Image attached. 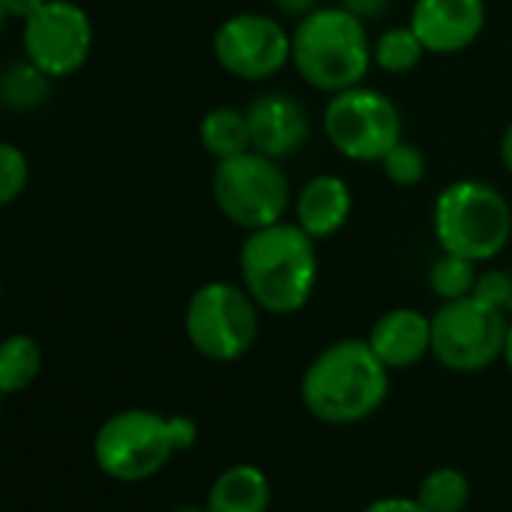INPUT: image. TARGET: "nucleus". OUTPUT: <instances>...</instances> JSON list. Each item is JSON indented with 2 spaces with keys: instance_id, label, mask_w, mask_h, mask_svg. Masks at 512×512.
Masks as SVG:
<instances>
[{
  "instance_id": "nucleus-1",
  "label": "nucleus",
  "mask_w": 512,
  "mask_h": 512,
  "mask_svg": "<svg viewBox=\"0 0 512 512\" xmlns=\"http://www.w3.org/2000/svg\"><path fill=\"white\" fill-rule=\"evenodd\" d=\"M238 272L241 287L260 311L275 317L299 314L317 290V241L299 223L284 220L253 229L241 244Z\"/></svg>"
},
{
  "instance_id": "nucleus-2",
  "label": "nucleus",
  "mask_w": 512,
  "mask_h": 512,
  "mask_svg": "<svg viewBox=\"0 0 512 512\" xmlns=\"http://www.w3.org/2000/svg\"><path fill=\"white\" fill-rule=\"evenodd\" d=\"M386 395L389 368L359 338L326 347L302 377V404L326 425L362 422L380 410Z\"/></svg>"
},
{
  "instance_id": "nucleus-3",
  "label": "nucleus",
  "mask_w": 512,
  "mask_h": 512,
  "mask_svg": "<svg viewBox=\"0 0 512 512\" xmlns=\"http://www.w3.org/2000/svg\"><path fill=\"white\" fill-rule=\"evenodd\" d=\"M374 46L365 22L344 7H320L293 31V67L323 94H341L365 82Z\"/></svg>"
},
{
  "instance_id": "nucleus-4",
  "label": "nucleus",
  "mask_w": 512,
  "mask_h": 512,
  "mask_svg": "<svg viewBox=\"0 0 512 512\" xmlns=\"http://www.w3.org/2000/svg\"><path fill=\"white\" fill-rule=\"evenodd\" d=\"M196 443V422L187 416H160L154 410H121L109 416L94 437L100 470L118 482H142L166 467L175 452Z\"/></svg>"
},
{
  "instance_id": "nucleus-5",
  "label": "nucleus",
  "mask_w": 512,
  "mask_h": 512,
  "mask_svg": "<svg viewBox=\"0 0 512 512\" xmlns=\"http://www.w3.org/2000/svg\"><path fill=\"white\" fill-rule=\"evenodd\" d=\"M434 235L446 253L470 263H488L512 235V208L500 190L485 181H452L434 202Z\"/></svg>"
},
{
  "instance_id": "nucleus-6",
  "label": "nucleus",
  "mask_w": 512,
  "mask_h": 512,
  "mask_svg": "<svg viewBox=\"0 0 512 512\" xmlns=\"http://www.w3.org/2000/svg\"><path fill=\"white\" fill-rule=\"evenodd\" d=\"M211 196L220 214L247 232L281 223L293 202L290 181L278 160L253 148L238 157L217 160L211 175Z\"/></svg>"
},
{
  "instance_id": "nucleus-7",
  "label": "nucleus",
  "mask_w": 512,
  "mask_h": 512,
  "mask_svg": "<svg viewBox=\"0 0 512 512\" xmlns=\"http://www.w3.org/2000/svg\"><path fill=\"white\" fill-rule=\"evenodd\" d=\"M184 332L199 356L235 362L253 347L260 332V305L244 287L226 281L202 284L187 302Z\"/></svg>"
},
{
  "instance_id": "nucleus-8",
  "label": "nucleus",
  "mask_w": 512,
  "mask_h": 512,
  "mask_svg": "<svg viewBox=\"0 0 512 512\" xmlns=\"http://www.w3.org/2000/svg\"><path fill=\"white\" fill-rule=\"evenodd\" d=\"M506 314L476 296L443 302L431 317V356L458 374L485 371L503 359Z\"/></svg>"
},
{
  "instance_id": "nucleus-9",
  "label": "nucleus",
  "mask_w": 512,
  "mask_h": 512,
  "mask_svg": "<svg viewBox=\"0 0 512 512\" xmlns=\"http://www.w3.org/2000/svg\"><path fill=\"white\" fill-rule=\"evenodd\" d=\"M323 133L338 154L356 163H380L404 139L398 106L365 85L332 94L323 112Z\"/></svg>"
},
{
  "instance_id": "nucleus-10",
  "label": "nucleus",
  "mask_w": 512,
  "mask_h": 512,
  "mask_svg": "<svg viewBox=\"0 0 512 512\" xmlns=\"http://www.w3.org/2000/svg\"><path fill=\"white\" fill-rule=\"evenodd\" d=\"M22 49L49 79H70L91 58V16L76 0H46L28 22H22Z\"/></svg>"
},
{
  "instance_id": "nucleus-11",
  "label": "nucleus",
  "mask_w": 512,
  "mask_h": 512,
  "mask_svg": "<svg viewBox=\"0 0 512 512\" xmlns=\"http://www.w3.org/2000/svg\"><path fill=\"white\" fill-rule=\"evenodd\" d=\"M211 52L229 76L263 82L293 61V34L272 16L238 13L214 31Z\"/></svg>"
},
{
  "instance_id": "nucleus-12",
  "label": "nucleus",
  "mask_w": 512,
  "mask_h": 512,
  "mask_svg": "<svg viewBox=\"0 0 512 512\" xmlns=\"http://www.w3.org/2000/svg\"><path fill=\"white\" fill-rule=\"evenodd\" d=\"M410 28L428 55H458L485 31V0H416Z\"/></svg>"
},
{
  "instance_id": "nucleus-13",
  "label": "nucleus",
  "mask_w": 512,
  "mask_h": 512,
  "mask_svg": "<svg viewBox=\"0 0 512 512\" xmlns=\"http://www.w3.org/2000/svg\"><path fill=\"white\" fill-rule=\"evenodd\" d=\"M244 115L250 127V148L272 160L296 154L311 136V118L305 106L281 91L260 94L244 109Z\"/></svg>"
},
{
  "instance_id": "nucleus-14",
  "label": "nucleus",
  "mask_w": 512,
  "mask_h": 512,
  "mask_svg": "<svg viewBox=\"0 0 512 512\" xmlns=\"http://www.w3.org/2000/svg\"><path fill=\"white\" fill-rule=\"evenodd\" d=\"M368 344L389 371L410 368L431 353V317L413 308L386 311L371 326Z\"/></svg>"
},
{
  "instance_id": "nucleus-15",
  "label": "nucleus",
  "mask_w": 512,
  "mask_h": 512,
  "mask_svg": "<svg viewBox=\"0 0 512 512\" xmlns=\"http://www.w3.org/2000/svg\"><path fill=\"white\" fill-rule=\"evenodd\" d=\"M350 211H353V193L347 181L338 175H317L296 196V223L314 241L341 232L344 223L350 220Z\"/></svg>"
},
{
  "instance_id": "nucleus-16",
  "label": "nucleus",
  "mask_w": 512,
  "mask_h": 512,
  "mask_svg": "<svg viewBox=\"0 0 512 512\" xmlns=\"http://www.w3.org/2000/svg\"><path fill=\"white\" fill-rule=\"evenodd\" d=\"M272 485L269 476L253 464H235L223 470L208 491V512H269Z\"/></svg>"
},
{
  "instance_id": "nucleus-17",
  "label": "nucleus",
  "mask_w": 512,
  "mask_h": 512,
  "mask_svg": "<svg viewBox=\"0 0 512 512\" xmlns=\"http://www.w3.org/2000/svg\"><path fill=\"white\" fill-rule=\"evenodd\" d=\"M199 142L214 160H229L250 151V127L247 115L232 106H217L205 112L199 124Z\"/></svg>"
},
{
  "instance_id": "nucleus-18",
  "label": "nucleus",
  "mask_w": 512,
  "mask_h": 512,
  "mask_svg": "<svg viewBox=\"0 0 512 512\" xmlns=\"http://www.w3.org/2000/svg\"><path fill=\"white\" fill-rule=\"evenodd\" d=\"M43 371L40 341L31 335H10L0 341V392L16 395L28 389Z\"/></svg>"
},
{
  "instance_id": "nucleus-19",
  "label": "nucleus",
  "mask_w": 512,
  "mask_h": 512,
  "mask_svg": "<svg viewBox=\"0 0 512 512\" xmlns=\"http://www.w3.org/2000/svg\"><path fill=\"white\" fill-rule=\"evenodd\" d=\"M52 82L40 67H34L28 58L19 64H10L0 70V103L16 112H28L43 106L52 97Z\"/></svg>"
},
{
  "instance_id": "nucleus-20",
  "label": "nucleus",
  "mask_w": 512,
  "mask_h": 512,
  "mask_svg": "<svg viewBox=\"0 0 512 512\" xmlns=\"http://www.w3.org/2000/svg\"><path fill=\"white\" fill-rule=\"evenodd\" d=\"M416 500L428 512H464L470 500V482L455 467H437L419 482Z\"/></svg>"
},
{
  "instance_id": "nucleus-21",
  "label": "nucleus",
  "mask_w": 512,
  "mask_h": 512,
  "mask_svg": "<svg viewBox=\"0 0 512 512\" xmlns=\"http://www.w3.org/2000/svg\"><path fill=\"white\" fill-rule=\"evenodd\" d=\"M425 55L428 52H425L422 40L413 34L410 25L407 28H389L374 43V64L383 73H392V76H404V73L416 70Z\"/></svg>"
},
{
  "instance_id": "nucleus-22",
  "label": "nucleus",
  "mask_w": 512,
  "mask_h": 512,
  "mask_svg": "<svg viewBox=\"0 0 512 512\" xmlns=\"http://www.w3.org/2000/svg\"><path fill=\"white\" fill-rule=\"evenodd\" d=\"M476 278H479L476 263L464 260V256H458V253H446V250H443L440 260H434L428 269V287L443 302L473 296Z\"/></svg>"
},
{
  "instance_id": "nucleus-23",
  "label": "nucleus",
  "mask_w": 512,
  "mask_h": 512,
  "mask_svg": "<svg viewBox=\"0 0 512 512\" xmlns=\"http://www.w3.org/2000/svg\"><path fill=\"white\" fill-rule=\"evenodd\" d=\"M28 181H31V163L25 151L13 142L0 139V208L22 199V193L28 190Z\"/></svg>"
},
{
  "instance_id": "nucleus-24",
  "label": "nucleus",
  "mask_w": 512,
  "mask_h": 512,
  "mask_svg": "<svg viewBox=\"0 0 512 512\" xmlns=\"http://www.w3.org/2000/svg\"><path fill=\"white\" fill-rule=\"evenodd\" d=\"M380 166H383V175L398 187H413L428 172V160H425L422 148L413 142H404V139L380 160Z\"/></svg>"
},
{
  "instance_id": "nucleus-25",
  "label": "nucleus",
  "mask_w": 512,
  "mask_h": 512,
  "mask_svg": "<svg viewBox=\"0 0 512 512\" xmlns=\"http://www.w3.org/2000/svg\"><path fill=\"white\" fill-rule=\"evenodd\" d=\"M473 296L482 299V302H488V305H494V308H500L506 314V302H509V272H497V269L482 272L476 278Z\"/></svg>"
},
{
  "instance_id": "nucleus-26",
  "label": "nucleus",
  "mask_w": 512,
  "mask_h": 512,
  "mask_svg": "<svg viewBox=\"0 0 512 512\" xmlns=\"http://www.w3.org/2000/svg\"><path fill=\"white\" fill-rule=\"evenodd\" d=\"M338 7H344L350 16H356L359 22H377L386 16V10L392 7V0H341Z\"/></svg>"
},
{
  "instance_id": "nucleus-27",
  "label": "nucleus",
  "mask_w": 512,
  "mask_h": 512,
  "mask_svg": "<svg viewBox=\"0 0 512 512\" xmlns=\"http://www.w3.org/2000/svg\"><path fill=\"white\" fill-rule=\"evenodd\" d=\"M365 512H428V509L413 497H380L371 506H365Z\"/></svg>"
},
{
  "instance_id": "nucleus-28",
  "label": "nucleus",
  "mask_w": 512,
  "mask_h": 512,
  "mask_svg": "<svg viewBox=\"0 0 512 512\" xmlns=\"http://www.w3.org/2000/svg\"><path fill=\"white\" fill-rule=\"evenodd\" d=\"M275 7H278V13L281 16H287V19H308L314 10H320L317 7V0H275Z\"/></svg>"
},
{
  "instance_id": "nucleus-29",
  "label": "nucleus",
  "mask_w": 512,
  "mask_h": 512,
  "mask_svg": "<svg viewBox=\"0 0 512 512\" xmlns=\"http://www.w3.org/2000/svg\"><path fill=\"white\" fill-rule=\"evenodd\" d=\"M4 4V10H7V19H19V22H28L46 0H0Z\"/></svg>"
},
{
  "instance_id": "nucleus-30",
  "label": "nucleus",
  "mask_w": 512,
  "mask_h": 512,
  "mask_svg": "<svg viewBox=\"0 0 512 512\" xmlns=\"http://www.w3.org/2000/svg\"><path fill=\"white\" fill-rule=\"evenodd\" d=\"M500 160H503L506 172L512 175V124L503 130V139H500Z\"/></svg>"
},
{
  "instance_id": "nucleus-31",
  "label": "nucleus",
  "mask_w": 512,
  "mask_h": 512,
  "mask_svg": "<svg viewBox=\"0 0 512 512\" xmlns=\"http://www.w3.org/2000/svg\"><path fill=\"white\" fill-rule=\"evenodd\" d=\"M503 362L509 365V371H512V320H509V326H506V341H503Z\"/></svg>"
},
{
  "instance_id": "nucleus-32",
  "label": "nucleus",
  "mask_w": 512,
  "mask_h": 512,
  "mask_svg": "<svg viewBox=\"0 0 512 512\" xmlns=\"http://www.w3.org/2000/svg\"><path fill=\"white\" fill-rule=\"evenodd\" d=\"M506 314H512V272H509V302H506Z\"/></svg>"
},
{
  "instance_id": "nucleus-33",
  "label": "nucleus",
  "mask_w": 512,
  "mask_h": 512,
  "mask_svg": "<svg viewBox=\"0 0 512 512\" xmlns=\"http://www.w3.org/2000/svg\"><path fill=\"white\" fill-rule=\"evenodd\" d=\"M175 512H208V509H196V506H184V509H175Z\"/></svg>"
},
{
  "instance_id": "nucleus-34",
  "label": "nucleus",
  "mask_w": 512,
  "mask_h": 512,
  "mask_svg": "<svg viewBox=\"0 0 512 512\" xmlns=\"http://www.w3.org/2000/svg\"><path fill=\"white\" fill-rule=\"evenodd\" d=\"M4 22H7V10H4V4H0V28H4Z\"/></svg>"
},
{
  "instance_id": "nucleus-35",
  "label": "nucleus",
  "mask_w": 512,
  "mask_h": 512,
  "mask_svg": "<svg viewBox=\"0 0 512 512\" xmlns=\"http://www.w3.org/2000/svg\"><path fill=\"white\" fill-rule=\"evenodd\" d=\"M0 398H4V392H0Z\"/></svg>"
}]
</instances>
